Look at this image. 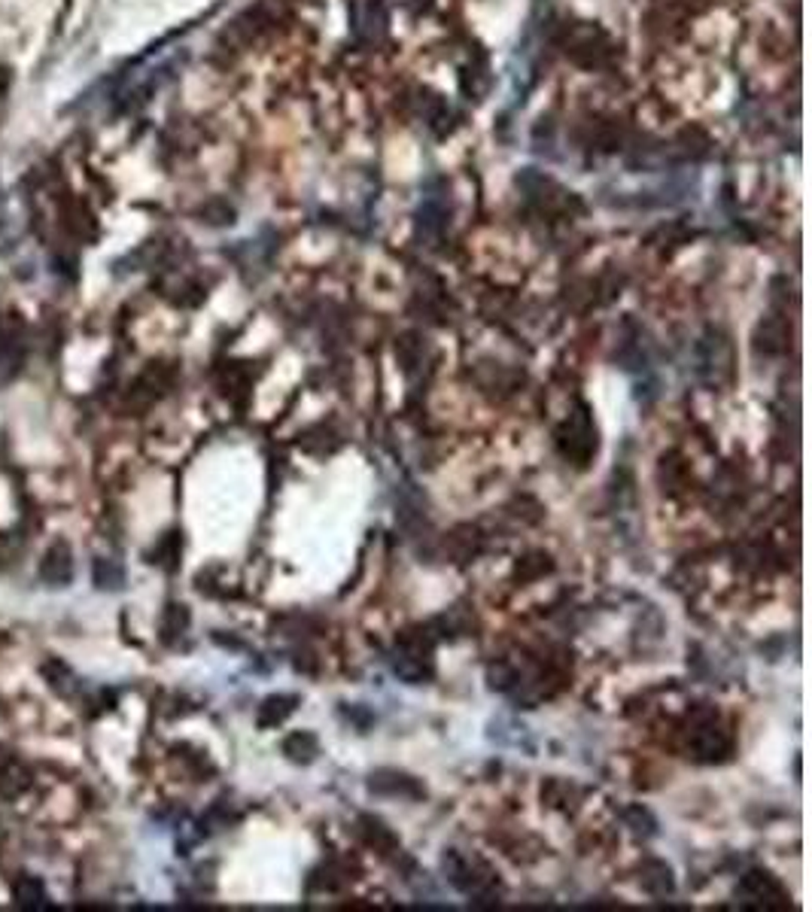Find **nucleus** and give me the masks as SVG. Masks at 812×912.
<instances>
[{"label": "nucleus", "instance_id": "f03ea898", "mask_svg": "<svg viewBox=\"0 0 812 912\" xmlns=\"http://www.w3.org/2000/svg\"><path fill=\"white\" fill-rule=\"evenodd\" d=\"M13 900L25 909H40V907L49 903V897H46V885L36 879V876H25L22 882H16Z\"/></svg>", "mask_w": 812, "mask_h": 912}, {"label": "nucleus", "instance_id": "7ed1b4c3", "mask_svg": "<svg viewBox=\"0 0 812 912\" xmlns=\"http://www.w3.org/2000/svg\"><path fill=\"white\" fill-rule=\"evenodd\" d=\"M125 578V572L119 569V565H113L109 560H95V584L98 587H104V590H113L119 587Z\"/></svg>", "mask_w": 812, "mask_h": 912}, {"label": "nucleus", "instance_id": "f257e3e1", "mask_svg": "<svg viewBox=\"0 0 812 912\" xmlns=\"http://www.w3.org/2000/svg\"><path fill=\"white\" fill-rule=\"evenodd\" d=\"M40 578L52 587H64L73 578V554L68 544H52L40 563Z\"/></svg>", "mask_w": 812, "mask_h": 912}]
</instances>
